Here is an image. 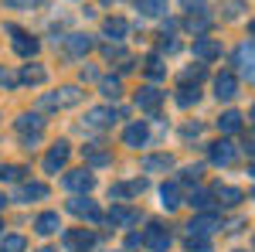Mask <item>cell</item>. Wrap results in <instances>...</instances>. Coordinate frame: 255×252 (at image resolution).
<instances>
[{"mask_svg": "<svg viewBox=\"0 0 255 252\" xmlns=\"http://www.w3.org/2000/svg\"><path fill=\"white\" fill-rule=\"evenodd\" d=\"M92 48H96V41L89 38V34H68L65 38V51L68 55H89Z\"/></svg>", "mask_w": 255, "mask_h": 252, "instance_id": "cell-20", "label": "cell"}, {"mask_svg": "<svg viewBox=\"0 0 255 252\" xmlns=\"http://www.w3.org/2000/svg\"><path fill=\"white\" fill-rule=\"evenodd\" d=\"M187 205H191V208H197V212H208V208L215 205V198H211V191L197 188V191H191V194H187Z\"/></svg>", "mask_w": 255, "mask_h": 252, "instance_id": "cell-28", "label": "cell"}, {"mask_svg": "<svg viewBox=\"0 0 255 252\" xmlns=\"http://www.w3.org/2000/svg\"><path fill=\"white\" fill-rule=\"evenodd\" d=\"M14 126H17L20 136H38V133H44V119H41L38 113H20V116L14 119Z\"/></svg>", "mask_w": 255, "mask_h": 252, "instance_id": "cell-13", "label": "cell"}, {"mask_svg": "<svg viewBox=\"0 0 255 252\" xmlns=\"http://www.w3.org/2000/svg\"><path fill=\"white\" fill-rule=\"evenodd\" d=\"M252 246H255V239H252Z\"/></svg>", "mask_w": 255, "mask_h": 252, "instance_id": "cell-54", "label": "cell"}, {"mask_svg": "<svg viewBox=\"0 0 255 252\" xmlns=\"http://www.w3.org/2000/svg\"><path fill=\"white\" fill-rule=\"evenodd\" d=\"M58 229H61L58 212H41L38 218H34V232H38V235H55Z\"/></svg>", "mask_w": 255, "mask_h": 252, "instance_id": "cell-21", "label": "cell"}, {"mask_svg": "<svg viewBox=\"0 0 255 252\" xmlns=\"http://www.w3.org/2000/svg\"><path fill=\"white\" fill-rule=\"evenodd\" d=\"M96 232H89V229H68L65 232V246L72 252H92L96 249Z\"/></svg>", "mask_w": 255, "mask_h": 252, "instance_id": "cell-6", "label": "cell"}, {"mask_svg": "<svg viewBox=\"0 0 255 252\" xmlns=\"http://www.w3.org/2000/svg\"><path fill=\"white\" fill-rule=\"evenodd\" d=\"M99 92L106 99H119L123 96V82H119V78H102V82H99Z\"/></svg>", "mask_w": 255, "mask_h": 252, "instance_id": "cell-33", "label": "cell"}, {"mask_svg": "<svg viewBox=\"0 0 255 252\" xmlns=\"http://www.w3.org/2000/svg\"><path fill=\"white\" fill-rule=\"evenodd\" d=\"M146 140H150L146 123H129V126L123 130V143H126V147H133V150H136V147H143Z\"/></svg>", "mask_w": 255, "mask_h": 252, "instance_id": "cell-17", "label": "cell"}, {"mask_svg": "<svg viewBox=\"0 0 255 252\" xmlns=\"http://www.w3.org/2000/svg\"><path fill=\"white\" fill-rule=\"evenodd\" d=\"M17 78H20V82H27V85H41V82L48 78V68H44V65H24Z\"/></svg>", "mask_w": 255, "mask_h": 252, "instance_id": "cell-24", "label": "cell"}, {"mask_svg": "<svg viewBox=\"0 0 255 252\" xmlns=\"http://www.w3.org/2000/svg\"><path fill=\"white\" fill-rule=\"evenodd\" d=\"M201 78H204V65H194V68H187V72L180 75V85H191V82L197 85Z\"/></svg>", "mask_w": 255, "mask_h": 252, "instance_id": "cell-37", "label": "cell"}, {"mask_svg": "<svg viewBox=\"0 0 255 252\" xmlns=\"http://www.w3.org/2000/svg\"><path fill=\"white\" fill-rule=\"evenodd\" d=\"M242 150H245V154L255 160V136H249V140H245V147H242Z\"/></svg>", "mask_w": 255, "mask_h": 252, "instance_id": "cell-44", "label": "cell"}, {"mask_svg": "<svg viewBox=\"0 0 255 252\" xmlns=\"http://www.w3.org/2000/svg\"><path fill=\"white\" fill-rule=\"evenodd\" d=\"M160 198H163V208H167V212H174L177 205H184V201H180V188H177V181L163 184V188H160Z\"/></svg>", "mask_w": 255, "mask_h": 252, "instance_id": "cell-27", "label": "cell"}, {"mask_svg": "<svg viewBox=\"0 0 255 252\" xmlns=\"http://www.w3.org/2000/svg\"><path fill=\"white\" fill-rule=\"evenodd\" d=\"M194 58L197 61H215L221 58V44L215 38H194Z\"/></svg>", "mask_w": 255, "mask_h": 252, "instance_id": "cell-15", "label": "cell"}, {"mask_svg": "<svg viewBox=\"0 0 255 252\" xmlns=\"http://www.w3.org/2000/svg\"><path fill=\"white\" fill-rule=\"evenodd\" d=\"M85 164L89 167H109L113 164V154L109 150H99V147H85Z\"/></svg>", "mask_w": 255, "mask_h": 252, "instance_id": "cell-26", "label": "cell"}, {"mask_svg": "<svg viewBox=\"0 0 255 252\" xmlns=\"http://www.w3.org/2000/svg\"><path fill=\"white\" fill-rule=\"evenodd\" d=\"M20 78L14 75V72H10V68H0V85H7V89H14V85H17Z\"/></svg>", "mask_w": 255, "mask_h": 252, "instance_id": "cell-40", "label": "cell"}, {"mask_svg": "<svg viewBox=\"0 0 255 252\" xmlns=\"http://www.w3.org/2000/svg\"><path fill=\"white\" fill-rule=\"evenodd\" d=\"M38 198H48V184H41V181L20 184L17 194H14V201H38Z\"/></svg>", "mask_w": 255, "mask_h": 252, "instance_id": "cell-19", "label": "cell"}, {"mask_svg": "<svg viewBox=\"0 0 255 252\" xmlns=\"http://www.w3.org/2000/svg\"><path fill=\"white\" fill-rule=\"evenodd\" d=\"M82 102V92L75 85H65L58 92H44L38 99V109H65V106H79Z\"/></svg>", "mask_w": 255, "mask_h": 252, "instance_id": "cell-1", "label": "cell"}, {"mask_svg": "<svg viewBox=\"0 0 255 252\" xmlns=\"http://www.w3.org/2000/svg\"><path fill=\"white\" fill-rule=\"evenodd\" d=\"M143 72H146L150 78H163V75H167V65H163L160 55H150V58L143 61Z\"/></svg>", "mask_w": 255, "mask_h": 252, "instance_id": "cell-31", "label": "cell"}, {"mask_svg": "<svg viewBox=\"0 0 255 252\" xmlns=\"http://www.w3.org/2000/svg\"><path fill=\"white\" fill-rule=\"evenodd\" d=\"M68 212L79 215V218H89V222H102V212L96 208V201H89V198H72Z\"/></svg>", "mask_w": 255, "mask_h": 252, "instance_id": "cell-14", "label": "cell"}, {"mask_svg": "<svg viewBox=\"0 0 255 252\" xmlns=\"http://www.w3.org/2000/svg\"><path fill=\"white\" fill-rule=\"evenodd\" d=\"M27 249V239L24 235H3L0 239V252H24Z\"/></svg>", "mask_w": 255, "mask_h": 252, "instance_id": "cell-32", "label": "cell"}, {"mask_svg": "<svg viewBox=\"0 0 255 252\" xmlns=\"http://www.w3.org/2000/svg\"><path fill=\"white\" fill-rule=\"evenodd\" d=\"M252 201H255V191H252Z\"/></svg>", "mask_w": 255, "mask_h": 252, "instance_id": "cell-52", "label": "cell"}, {"mask_svg": "<svg viewBox=\"0 0 255 252\" xmlns=\"http://www.w3.org/2000/svg\"><path fill=\"white\" fill-rule=\"evenodd\" d=\"M180 7H184V10H204V0H180Z\"/></svg>", "mask_w": 255, "mask_h": 252, "instance_id": "cell-43", "label": "cell"}, {"mask_svg": "<svg viewBox=\"0 0 255 252\" xmlns=\"http://www.w3.org/2000/svg\"><path fill=\"white\" fill-rule=\"evenodd\" d=\"M163 99H167V92H160V89H153V85H146V89H139V92H136V106L143 109V113H157L160 106H163Z\"/></svg>", "mask_w": 255, "mask_h": 252, "instance_id": "cell-10", "label": "cell"}, {"mask_svg": "<svg viewBox=\"0 0 255 252\" xmlns=\"http://www.w3.org/2000/svg\"><path fill=\"white\" fill-rule=\"evenodd\" d=\"M177 102H180V106H194L197 102V85L194 89H191V85H180V89H177Z\"/></svg>", "mask_w": 255, "mask_h": 252, "instance_id": "cell-36", "label": "cell"}, {"mask_svg": "<svg viewBox=\"0 0 255 252\" xmlns=\"http://www.w3.org/2000/svg\"><path fill=\"white\" fill-rule=\"evenodd\" d=\"M0 208H3V194H0Z\"/></svg>", "mask_w": 255, "mask_h": 252, "instance_id": "cell-48", "label": "cell"}, {"mask_svg": "<svg viewBox=\"0 0 255 252\" xmlns=\"http://www.w3.org/2000/svg\"><path fill=\"white\" fill-rule=\"evenodd\" d=\"M61 184H65L68 191H75V194H89L92 184H96V174H92L89 167H79V171H68V174L61 177Z\"/></svg>", "mask_w": 255, "mask_h": 252, "instance_id": "cell-3", "label": "cell"}, {"mask_svg": "<svg viewBox=\"0 0 255 252\" xmlns=\"http://www.w3.org/2000/svg\"><path fill=\"white\" fill-rule=\"evenodd\" d=\"M218 130H221V133H238V130H242V113H235V109L221 113V116H218Z\"/></svg>", "mask_w": 255, "mask_h": 252, "instance_id": "cell-25", "label": "cell"}, {"mask_svg": "<svg viewBox=\"0 0 255 252\" xmlns=\"http://www.w3.org/2000/svg\"><path fill=\"white\" fill-rule=\"evenodd\" d=\"M102 31H106V38L123 41L126 34H129V24H126L123 17H106V24H102Z\"/></svg>", "mask_w": 255, "mask_h": 252, "instance_id": "cell-23", "label": "cell"}, {"mask_svg": "<svg viewBox=\"0 0 255 252\" xmlns=\"http://www.w3.org/2000/svg\"><path fill=\"white\" fill-rule=\"evenodd\" d=\"M41 252H51V249H41Z\"/></svg>", "mask_w": 255, "mask_h": 252, "instance_id": "cell-51", "label": "cell"}, {"mask_svg": "<svg viewBox=\"0 0 255 252\" xmlns=\"http://www.w3.org/2000/svg\"><path fill=\"white\" fill-rule=\"evenodd\" d=\"M106 222L116 225V229H129V225H136V222H139V212H136V208H129V205H113V212L106 215Z\"/></svg>", "mask_w": 255, "mask_h": 252, "instance_id": "cell-9", "label": "cell"}, {"mask_svg": "<svg viewBox=\"0 0 255 252\" xmlns=\"http://www.w3.org/2000/svg\"><path fill=\"white\" fill-rule=\"evenodd\" d=\"M96 78V68H82V82H92Z\"/></svg>", "mask_w": 255, "mask_h": 252, "instance_id": "cell-46", "label": "cell"}, {"mask_svg": "<svg viewBox=\"0 0 255 252\" xmlns=\"http://www.w3.org/2000/svg\"><path fill=\"white\" fill-rule=\"evenodd\" d=\"M41 0H3V7H10V10H20V7H38Z\"/></svg>", "mask_w": 255, "mask_h": 252, "instance_id": "cell-42", "label": "cell"}, {"mask_svg": "<svg viewBox=\"0 0 255 252\" xmlns=\"http://www.w3.org/2000/svg\"><path fill=\"white\" fill-rule=\"evenodd\" d=\"M211 198H218V205H225V208H235L238 201L245 198V194L238 191V188H228V184H218L215 191H211Z\"/></svg>", "mask_w": 255, "mask_h": 252, "instance_id": "cell-22", "label": "cell"}, {"mask_svg": "<svg viewBox=\"0 0 255 252\" xmlns=\"http://www.w3.org/2000/svg\"><path fill=\"white\" fill-rule=\"evenodd\" d=\"M139 242H143L150 252H167V249H170V232H167L160 222H150V229L143 232V239H139Z\"/></svg>", "mask_w": 255, "mask_h": 252, "instance_id": "cell-4", "label": "cell"}, {"mask_svg": "<svg viewBox=\"0 0 255 252\" xmlns=\"http://www.w3.org/2000/svg\"><path fill=\"white\" fill-rule=\"evenodd\" d=\"M68 157H72V147H68L65 140H58V143L44 154V174H58V171H65Z\"/></svg>", "mask_w": 255, "mask_h": 252, "instance_id": "cell-5", "label": "cell"}, {"mask_svg": "<svg viewBox=\"0 0 255 252\" xmlns=\"http://www.w3.org/2000/svg\"><path fill=\"white\" fill-rule=\"evenodd\" d=\"M180 181H184V184H197V181H201V164L184 167V171H180Z\"/></svg>", "mask_w": 255, "mask_h": 252, "instance_id": "cell-38", "label": "cell"}, {"mask_svg": "<svg viewBox=\"0 0 255 252\" xmlns=\"http://www.w3.org/2000/svg\"><path fill=\"white\" fill-rule=\"evenodd\" d=\"M136 7H139V14H146V17H160V14H167V0H139Z\"/></svg>", "mask_w": 255, "mask_h": 252, "instance_id": "cell-30", "label": "cell"}, {"mask_svg": "<svg viewBox=\"0 0 255 252\" xmlns=\"http://www.w3.org/2000/svg\"><path fill=\"white\" fill-rule=\"evenodd\" d=\"M235 143L232 140H215L211 147H208V157H211V164H218V167H228L232 160H235Z\"/></svg>", "mask_w": 255, "mask_h": 252, "instance_id": "cell-8", "label": "cell"}, {"mask_svg": "<svg viewBox=\"0 0 255 252\" xmlns=\"http://www.w3.org/2000/svg\"><path fill=\"white\" fill-rule=\"evenodd\" d=\"M249 174H255V164H252V171H249Z\"/></svg>", "mask_w": 255, "mask_h": 252, "instance_id": "cell-49", "label": "cell"}, {"mask_svg": "<svg viewBox=\"0 0 255 252\" xmlns=\"http://www.w3.org/2000/svg\"><path fill=\"white\" fill-rule=\"evenodd\" d=\"M187 252H211L208 235H187Z\"/></svg>", "mask_w": 255, "mask_h": 252, "instance_id": "cell-35", "label": "cell"}, {"mask_svg": "<svg viewBox=\"0 0 255 252\" xmlns=\"http://www.w3.org/2000/svg\"><path fill=\"white\" fill-rule=\"evenodd\" d=\"M41 143V133L38 136H24V147H27V150H31V147H38Z\"/></svg>", "mask_w": 255, "mask_h": 252, "instance_id": "cell-45", "label": "cell"}, {"mask_svg": "<svg viewBox=\"0 0 255 252\" xmlns=\"http://www.w3.org/2000/svg\"><path fill=\"white\" fill-rule=\"evenodd\" d=\"M7 34H10V44H14V51H17L20 58H34V55H38V38H31V34H27V31H20L17 24H7Z\"/></svg>", "mask_w": 255, "mask_h": 252, "instance_id": "cell-2", "label": "cell"}, {"mask_svg": "<svg viewBox=\"0 0 255 252\" xmlns=\"http://www.w3.org/2000/svg\"><path fill=\"white\" fill-rule=\"evenodd\" d=\"M252 119H255V106H252Z\"/></svg>", "mask_w": 255, "mask_h": 252, "instance_id": "cell-50", "label": "cell"}, {"mask_svg": "<svg viewBox=\"0 0 255 252\" xmlns=\"http://www.w3.org/2000/svg\"><path fill=\"white\" fill-rule=\"evenodd\" d=\"M0 229H3V222H0Z\"/></svg>", "mask_w": 255, "mask_h": 252, "instance_id": "cell-53", "label": "cell"}, {"mask_svg": "<svg viewBox=\"0 0 255 252\" xmlns=\"http://www.w3.org/2000/svg\"><path fill=\"white\" fill-rule=\"evenodd\" d=\"M184 24H187V31L201 34V31H208V24H211V14H208V10H191V17L184 20Z\"/></svg>", "mask_w": 255, "mask_h": 252, "instance_id": "cell-29", "label": "cell"}, {"mask_svg": "<svg viewBox=\"0 0 255 252\" xmlns=\"http://www.w3.org/2000/svg\"><path fill=\"white\" fill-rule=\"evenodd\" d=\"M221 7H225V17H228V20H235L238 10H242V3H238V0H225Z\"/></svg>", "mask_w": 255, "mask_h": 252, "instance_id": "cell-41", "label": "cell"}, {"mask_svg": "<svg viewBox=\"0 0 255 252\" xmlns=\"http://www.w3.org/2000/svg\"><path fill=\"white\" fill-rule=\"evenodd\" d=\"M123 113H113V109H106V106H99V109H89L85 113V126L89 130H102V126H109L113 119H119Z\"/></svg>", "mask_w": 255, "mask_h": 252, "instance_id": "cell-16", "label": "cell"}, {"mask_svg": "<svg viewBox=\"0 0 255 252\" xmlns=\"http://www.w3.org/2000/svg\"><path fill=\"white\" fill-rule=\"evenodd\" d=\"M160 51H163V55H174V51H180V41L163 34V41H160Z\"/></svg>", "mask_w": 255, "mask_h": 252, "instance_id": "cell-39", "label": "cell"}, {"mask_svg": "<svg viewBox=\"0 0 255 252\" xmlns=\"http://www.w3.org/2000/svg\"><path fill=\"white\" fill-rule=\"evenodd\" d=\"M215 96L221 99V102H228V99L238 96V78H235V72H221V75L215 78Z\"/></svg>", "mask_w": 255, "mask_h": 252, "instance_id": "cell-12", "label": "cell"}, {"mask_svg": "<svg viewBox=\"0 0 255 252\" xmlns=\"http://www.w3.org/2000/svg\"><path fill=\"white\" fill-rule=\"evenodd\" d=\"M249 34H252V38H255V20H252V24H249Z\"/></svg>", "mask_w": 255, "mask_h": 252, "instance_id": "cell-47", "label": "cell"}, {"mask_svg": "<svg viewBox=\"0 0 255 252\" xmlns=\"http://www.w3.org/2000/svg\"><path fill=\"white\" fill-rule=\"evenodd\" d=\"M143 171H146V174H167V171H174V157L170 154L143 157Z\"/></svg>", "mask_w": 255, "mask_h": 252, "instance_id": "cell-18", "label": "cell"}, {"mask_svg": "<svg viewBox=\"0 0 255 252\" xmlns=\"http://www.w3.org/2000/svg\"><path fill=\"white\" fill-rule=\"evenodd\" d=\"M24 174H27V171L17 167V164H0V181H20Z\"/></svg>", "mask_w": 255, "mask_h": 252, "instance_id": "cell-34", "label": "cell"}, {"mask_svg": "<svg viewBox=\"0 0 255 252\" xmlns=\"http://www.w3.org/2000/svg\"><path fill=\"white\" fill-rule=\"evenodd\" d=\"M235 61L242 65V75L249 78V82H255V38H252V41H245V44L238 48Z\"/></svg>", "mask_w": 255, "mask_h": 252, "instance_id": "cell-11", "label": "cell"}, {"mask_svg": "<svg viewBox=\"0 0 255 252\" xmlns=\"http://www.w3.org/2000/svg\"><path fill=\"white\" fill-rule=\"evenodd\" d=\"M215 229H221V218L215 212H204V215H194L187 222V235H211Z\"/></svg>", "mask_w": 255, "mask_h": 252, "instance_id": "cell-7", "label": "cell"}]
</instances>
